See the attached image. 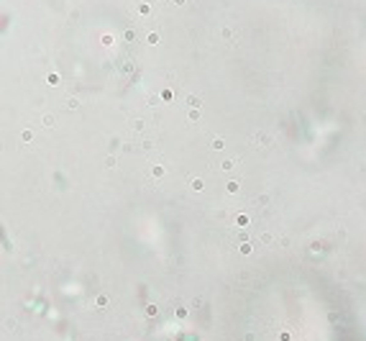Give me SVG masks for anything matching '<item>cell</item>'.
<instances>
[{
  "instance_id": "1",
  "label": "cell",
  "mask_w": 366,
  "mask_h": 341,
  "mask_svg": "<svg viewBox=\"0 0 366 341\" xmlns=\"http://www.w3.org/2000/svg\"><path fill=\"white\" fill-rule=\"evenodd\" d=\"M174 3H177V5H184V0H174Z\"/></svg>"
}]
</instances>
